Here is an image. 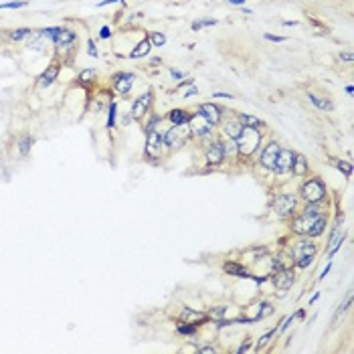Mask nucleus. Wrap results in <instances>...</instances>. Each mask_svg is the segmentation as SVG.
Here are the masks:
<instances>
[{
    "label": "nucleus",
    "instance_id": "nucleus-1",
    "mask_svg": "<svg viewBox=\"0 0 354 354\" xmlns=\"http://www.w3.org/2000/svg\"><path fill=\"white\" fill-rule=\"evenodd\" d=\"M261 144V134L255 130V128H243L239 138L235 140L237 150L243 154V156H249L255 152V148Z\"/></svg>",
    "mask_w": 354,
    "mask_h": 354
},
{
    "label": "nucleus",
    "instance_id": "nucleus-2",
    "mask_svg": "<svg viewBox=\"0 0 354 354\" xmlns=\"http://www.w3.org/2000/svg\"><path fill=\"white\" fill-rule=\"evenodd\" d=\"M301 196L308 200V203H320L324 196H326V186L320 178H312L308 182H304L301 186Z\"/></svg>",
    "mask_w": 354,
    "mask_h": 354
},
{
    "label": "nucleus",
    "instance_id": "nucleus-3",
    "mask_svg": "<svg viewBox=\"0 0 354 354\" xmlns=\"http://www.w3.org/2000/svg\"><path fill=\"white\" fill-rule=\"evenodd\" d=\"M190 136V128L186 123H180V125H172L166 134H164V144L168 148H180L184 146V142L188 140Z\"/></svg>",
    "mask_w": 354,
    "mask_h": 354
},
{
    "label": "nucleus",
    "instance_id": "nucleus-4",
    "mask_svg": "<svg viewBox=\"0 0 354 354\" xmlns=\"http://www.w3.org/2000/svg\"><path fill=\"white\" fill-rule=\"evenodd\" d=\"M280 150H282L280 144H275V142L267 144L265 150H263V154H261V164H263L265 168H269V170H275V162H277Z\"/></svg>",
    "mask_w": 354,
    "mask_h": 354
},
{
    "label": "nucleus",
    "instance_id": "nucleus-5",
    "mask_svg": "<svg viewBox=\"0 0 354 354\" xmlns=\"http://www.w3.org/2000/svg\"><path fill=\"white\" fill-rule=\"evenodd\" d=\"M150 104H152V93L148 91V93H142L136 102H134V106H132V119H142L146 116V112H148V108H150Z\"/></svg>",
    "mask_w": 354,
    "mask_h": 354
},
{
    "label": "nucleus",
    "instance_id": "nucleus-6",
    "mask_svg": "<svg viewBox=\"0 0 354 354\" xmlns=\"http://www.w3.org/2000/svg\"><path fill=\"white\" fill-rule=\"evenodd\" d=\"M198 114L207 119L211 125H217V123L223 119L221 108H219V106H215V104H200V106H198Z\"/></svg>",
    "mask_w": 354,
    "mask_h": 354
},
{
    "label": "nucleus",
    "instance_id": "nucleus-7",
    "mask_svg": "<svg viewBox=\"0 0 354 354\" xmlns=\"http://www.w3.org/2000/svg\"><path fill=\"white\" fill-rule=\"evenodd\" d=\"M112 85H114V89L118 93L125 95V93H130V89L134 85V75L132 73H116L112 77Z\"/></svg>",
    "mask_w": 354,
    "mask_h": 354
},
{
    "label": "nucleus",
    "instance_id": "nucleus-8",
    "mask_svg": "<svg viewBox=\"0 0 354 354\" xmlns=\"http://www.w3.org/2000/svg\"><path fill=\"white\" fill-rule=\"evenodd\" d=\"M294 209H295L294 194H280V196L275 198V211H277V215L290 217V215L294 213Z\"/></svg>",
    "mask_w": 354,
    "mask_h": 354
},
{
    "label": "nucleus",
    "instance_id": "nucleus-9",
    "mask_svg": "<svg viewBox=\"0 0 354 354\" xmlns=\"http://www.w3.org/2000/svg\"><path fill=\"white\" fill-rule=\"evenodd\" d=\"M160 150H162V136H160L156 130L148 132V146H146V154H148L150 158H158V156H160Z\"/></svg>",
    "mask_w": 354,
    "mask_h": 354
},
{
    "label": "nucleus",
    "instance_id": "nucleus-10",
    "mask_svg": "<svg viewBox=\"0 0 354 354\" xmlns=\"http://www.w3.org/2000/svg\"><path fill=\"white\" fill-rule=\"evenodd\" d=\"M75 39H77V35H75L71 29H61V33L57 35V39H55L53 43H55V47H57L59 51H69V49L73 47Z\"/></svg>",
    "mask_w": 354,
    "mask_h": 354
},
{
    "label": "nucleus",
    "instance_id": "nucleus-11",
    "mask_svg": "<svg viewBox=\"0 0 354 354\" xmlns=\"http://www.w3.org/2000/svg\"><path fill=\"white\" fill-rule=\"evenodd\" d=\"M188 121H190V134H194V136H198V138H200L203 134L211 132V128H213V125H211L207 119L203 118L200 114L190 116V119H188Z\"/></svg>",
    "mask_w": 354,
    "mask_h": 354
},
{
    "label": "nucleus",
    "instance_id": "nucleus-12",
    "mask_svg": "<svg viewBox=\"0 0 354 354\" xmlns=\"http://www.w3.org/2000/svg\"><path fill=\"white\" fill-rule=\"evenodd\" d=\"M294 271H290V269H280V271H275V277H273V282H275V288L277 290H282V292H286V290H290L292 288V284H294Z\"/></svg>",
    "mask_w": 354,
    "mask_h": 354
},
{
    "label": "nucleus",
    "instance_id": "nucleus-13",
    "mask_svg": "<svg viewBox=\"0 0 354 354\" xmlns=\"http://www.w3.org/2000/svg\"><path fill=\"white\" fill-rule=\"evenodd\" d=\"M294 158L295 154L292 150H280V156H277V162H275V170L277 172H290L292 166H294Z\"/></svg>",
    "mask_w": 354,
    "mask_h": 354
},
{
    "label": "nucleus",
    "instance_id": "nucleus-14",
    "mask_svg": "<svg viewBox=\"0 0 354 354\" xmlns=\"http://www.w3.org/2000/svg\"><path fill=\"white\" fill-rule=\"evenodd\" d=\"M57 77H59V63H51L43 71V75L39 77V85L41 87H49V85H53L57 81Z\"/></svg>",
    "mask_w": 354,
    "mask_h": 354
},
{
    "label": "nucleus",
    "instance_id": "nucleus-15",
    "mask_svg": "<svg viewBox=\"0 0 354 354\" xmlns=\"http://www.w3.org/2000/svg\"><path fill=\"white\" fill-rule=\"evenodd\" d=\"M207 160H209V164H213V166L221 164V162L225 160V150H223V144L215 142L213 146H209V150H207Z\"/></svg>",
    "mask_w": 354,
    "mask_h": 354
},
{
    "label": "nucleus",
    "instance_id": "nucleus-16",
    "mask_svg": "<svg viewBox=\"0 0 354 354\" xmlns=\"http://www.w3.org/2000/svg\"><path fill=\"white\" fill-rule=\"evenodd\" d=\"M150 49H152V45H150V41L148 39H142L136 47H134V51H130V57L132 59H140V57H146L148 53H150Z\"/></svg>",
    "mask_w": 354,
    "mask_h": 354
},
{
    "label": "nucleus",
    "instance_id": "nucleus-17",
    "mask_svg": "<svg viewBox=\"0 0 354 354\" xmlns=\"http://www.w3.org/2000/svg\"><path fill=\"white\" fill-rule=\"evenodd\" d=\"M209 318V314H203V312H192L190 308H184L182 310V320H186V322H196V324H200V322H205Z\"/></svg>",
    "mask_w": 354,
    "mask_h": 354
},
{
    "label": "nucleus",
    "instance_id": "nucleus-18",
    "mask_svg": "<svg viewBox=\"0 0 354 354\" xmlns=\"http://www.w3.org/2000/svg\"><path fill=\"white\" fill-rule=\"evenodd\" d=\"M316 253V245L312 243V241H301L299 245H297V249L294 251V257L295 259H299V257H304V255H314Z\"/></svg>",
    "mask_w": 354,
    "mask_h": 354
},
{
    "label": "nucleus",
    "instance_id": "nucleus-19",
    "mask_svg": "<svg viewBox=\"0 0 354 354\" xmlns=\"http://www.w3.org/2000/svg\"><path fill=\"white\" fill-rule=\"evenodd\" d=\"M225 271L229 273V275H235V277H251V273L243 267V265H239V263H233V261H229V263H225Z\"/></svg>",
    "mask_w": 354,
    "mask_h": 354
},
{
    "label": "nucleus",
    "instance_id": "nucleus-20",
    "mask_svg": "<svg viewBox=\"0 0 354 354\" xmlns=\"http://www.w3.org/2000/svg\"><path fill=\"white\" fill-rule=\"evenodd\" d=\"M308 97H310V102H312L318 110H322V112H332V110H334L332 102H328L326 97H320V95H316V93H310Z\"/></svg>",
    "mask_w": 354,
    "mask_h": 354
},
{
    "label": "nucleus",
    "instance_id": "nucleus-21",
    "mask_svg": "<svg viewBox=\"0 0 354 354\" xmlns=\"http://www.w3.org/2000/svg\"><path fill=\"white\" fill-rule=\"evenodd\" d=\"M324 227H326V217L322 215V217H318V219H314V221H312V225H310V229H308V235H310V237H318L322 231H324Z\"/></svg>",
    "mask_w": 354,
    "mask_h": 354
},
{
    "label": "nucleus",
    "instance_id": "nucleus-22",
    "mask_svg": "<svg viewBox=\"0 0 354 354\" xmlns=\"http://www.w3.org/2000/svg\"><path fill=\"white\" fill-rule=\"evenodd\" d=\"M168 118H170V121H172V125H180V123H188L190 114H188L186 110H172Z\"/></svg>",
    "mask_w": 354,
    "mask_h": 354
},
{
    "label": "nucleus",
    "instance_id": "nucleus-23",
    "mask_svg": "<svg viewBox=\"0 0 354 354\" xmlns=\"http://www.w3.org/2000/svg\"><path fill=\"white\" fill-rule=\"evenodd\" d=\"M306 170H308V162H306V158H304L301 154H295L292 172H294V174H297V176H304V174H306Z\"/></svg>",
    "mask_w": 354,
    "mask_h": 354
},
{
    "label": "nucleus",
    "instance_id": "nucleus-24",
    "mask_svg": "<svg viewBox=\"0 0 354 354\" xmlns=\"http://www.w3.org/2000/svg\"><path fill=\"white\" fill-rule=\"evenodd\" d=\"M237 121L243 125V128H259L261 125V119H257L255 116H249V114H239Z\"/></svg>",
    "mask_w": 354,
    "mask_h": 354
},
{
    "label": "nucleus",
    "instance_id": "nucleus-25",
    "mask_svg": "<svg viewBox=\"0 0 354 354\" xmlns=\"http://www.w3.org/2000/svg\"><path fill=\"white\" fill-rule=\"evenodd\" d=\"M241 130H243V125H241L237 119H229V121L225 123V134H227L229 138H233V140H237V138H239Z\"/></svg>",
    "mask_w": 354,
    "mask_h": 354
},
{
    "label": "nucleus",
    "instance_id": "nucleus-26",
    "mask_svg": "<svg viewBox=\"0 0 354 354\" xmlns=\"http://www.w3.org/2000/svg\"><path fill=\"white\" fill-rule=\"evenodd\" d=\"M16 146H18V152H20L22 156H29V152H31V146H33V138H31L29 134H24V136H20V138H18Z\"/></svg>",
    "mask_w": 354,
    "mask_h": 354
},
{
    "label": "nucleus",
    "instance_id": "nucleus-27",
    "mask_svg": "<svg viewBox=\"0 0 354 354\" xmlns=\"http://www.w3.org/2000/svg\"><path fill=\"white\" fill-rule=\"evenodd\" d=\"M301 215H304V217H310V219H316V217H322L324 213H322V209L318 207V203H308Z\"/></svg>",
    "mask_w": 354,
    "mask_h": 354
},
{
    "label": "nucleus",
    "instance_id": "nucleus-28",
    "mask_svg": "<svg viewBox=\"0 0 354 354\" xmlns=\"http://www.w3.org/2000/svg\"><path fill=\"white\" fill-rule=\"evenodd\" d=\"M350 304H352V292H348L346 297H344V301L338 306V310H336V314H334V322H336V320H338V318H340V316L350 308Z\"/></svg>",
    "mask_w": 354,
    "mask_h": 354
},
{
    "label": "nucleus",
    "instance_id": "nucleus-29",
    "mask_svg": "<svg viewBox=\"0 0 354 354\" xmlns=\"http://www.w3.org/2000/svg\"><path fill=\"white\" fill-rule=\"evenodd\" d=\"M148 41H150L152 47H164L166 45V35L164 33H150Z\"/></svg>",
    "mask_w": 354,
    "mask_h": 354
},
{
    "label": "nucleus",
    "instance_id": "nucleus-30",
    "mask_svg": "<svg viewBox=\"0 0 354 354\" xmlns=\"http://www.w3.org/2000/svg\"><path fill=\"white\" fill-rule=\"evenodd\" d=\"M95 77H97V71H95V69H83V71L79 73V81L85 83V85H87V83H93Z\"/></svg>",
    "mask_w": 354,
    "mask_h": 354
},
{
    "label": "nucleus",
    "instance_id": "nucleus-31",
    "mask_svg": "<svg viewBox=\"0 0 354 354\" xmlns=\"http://www.w3.org/2000/svg\"><path fill=\"white\" fill-rule=\"evenodd\" d=\"M29 37H33V31L31 29H14L10 33V39L12 41H22V39H29Z\"/></svg>",
    "mask_w": 354,
    "mask_h": 354
},
{
    "label": "nucleus",
    "instance_id": "nucleus-32",
    "mask_svg": "<svg viewBox=\"0 0 354 354\" xmlns=\"http://www.w3.org/2000/svg\"><path fill=\"white\" fill-rule=\"evenodd\" d=\"M116 119H118V106L110 104V108H108V128H114Z\"/></svg>",
    "mask_w": 354,
    "mask_h": 354
},
{
    "label": "nucleus",
    "instance_id": "nucleus-33",
    "mask_svg": "<svg viewBox=\"0 0 354 354\" xmlns=\"http://www.w3.org/2000/svg\"><path fill=\"white\" fill-rule=\"evenodd\" d=\"M215 24H217V20H215V18H203V20L192 22V31L196 33V31H200V29H205V27H215Z\"/></svg>",
    "mask_w": 354,
    "mask_h": 354
},
{
    "label": "nucleus",
    "instance_id": "nucleus-34",
    "mask_svg": "<svg viewBox=\"0 0 354 354\" xmlns=\"http://www.w3.org/2000/svg\"><path fill=\"white\" fill-rule=\"evenodd\" d=\"M59 33H61V27H49V29H43V31H41V35H43L45 39H49V41H55Z\"/></svg>",
    "mask_w": 354,
    "mask_h": 354
},
{
    "label": "nucleus",
    "instance_id": "nucleus-35",
    "mask_svg": "<svg viewBox=\"0 0 354 354\" xmlns=\"http://www.w3.org/2000/svg\"><path fill=\"white\" fill-rule=\"evenodd\" d=\"M20 6H27V0H12V2H2V4H0V10H10V8H20Z\"/></svg>",
    "mask_w": 354,
    "mask_h": 354
},
{
    "label": "nucleus",
    "instance_id": "nucleus-36",
    "mask_svg": "<svg viewBox=\"0 0 354 354\" xmlns=\"http://www.w3.org/2000/svg\"><path fill=\"white\" fill-rule=\"evenodd\" d=\"M336 168H338L346 178L352 176V164H350V162H336Z\"/></svg>",
    "mask_w": 354,
    "mask_h": 354
},
{
    "label": "nucleus",
    "instance_id": "nucleus-37",
    "mask_svg": "<svg viewBox=\"0 0 354 354\" xmlns=\"http://www.w3.org/2000/svg\"><path fill=\"white\" fill-rule=\"evenodd\" d=\"M312 261H314V255H304V257H299V259H297V267H301V269H304V267H308Z\"/></svg>",
    "mask_w": 354,
    "mask_h": 354
},
{
    "label": "nucleus",
    "instance_id": "nucleus-38",
    "mask_svg": "<svg viewBox=\"0 0 354 354\" xmlns=\"http://www.w3.org/2000/svg\"><path fill=\"white\" fill-rule=\"evenodd\" d=\"M178 332H180V334H194V332H196V326H194V324H186V326H180Z\"/></svg>",
    "mask_w": 354,
    "mask_h": 354
},
{
    "label": "nucleus",
    "instance_id": "nucleus-39",
    "mask_svg": "<svg viewBox=\"0 0 354 354\" xmlns=\"http://www.w3.org/2000/svg\"><path fill=\"white\" fill-rule=\"evenodd\" d=\"M87 53H89V57H97V49H95V43L91 39L87 41Z\"/></svg>",
    "mask_w": 354,
    "mask_h": 354
},
{
    "label": "nucleus",
    "instance_id": "nucleus-40",
    "mask_svg": "<svg viewBox=\"0 0 354 354\" xmlns=\"http://www.w3.org/2000/svg\"><path fill=\"white\" fill-rule=\"evenodd\" d=\"M225 312H227V308H225V306H221V308H217V310H213V312L209 314V318H221V316H223Z\"/></svg>",
    "mask_w": 354,
    "mask_h": 354
},
{
    "label": "nucleus",
    "instance_id": "nucleus-41",
    "mask_svg": "<svg viewBox=\"0 0 354 354\" xmlns=\"http://www.w3.org/2000/svg\"><path fill=\"white\" fill-rule=\"evenodd\" d=\"M265 39L267 41H273V43H284L286 41V37H277V35H269V33L265 35Z\"/></svg>",
    "mask_w": 354,
    "mask_h": 354
},
{
    "label": "nucleus",
    "instance_id": "nucleus-42",
    "mask_svg": "<svg viewBox=\"0 0 354 354\" xmlns=\"http://www.w3.org/2000/svg\"><path fill=\"white\" fill-rule=\"evenodd\" d=\"M99 37H102V39H110V37H112V31H110V27H102V31H99Z\"/></svg>",
    "mask_w": 354,
    "mask_h": 354
},
{
    "label": "nucleus",
    "instance_id": "nucleus-43",
    "mask_svg": "<svg viewBox=\"0 0 354 354\" xmlns=\"http://www.w3.org/2000/svg\"><path fill=\"white\" fill-rule=\"evenodd\" d=\"M340 59H342V61H346V63H352L354 55H352V53H350V51H346V53H340Z\"/></svg>",
    "mask_w": 354,
    "mask_h": 354
},
{
    "label": "nucleus",
    "instance_id": "nucleus-44",
    "mask_svg": "<svg viewBox=\"0 0 354 354\" xmlns=\"http://www.w3.org/2000/svg\"><path fill=\"white\" fill-rule=\"evenodd\" d=\"M170 75H172V79H176V81H180V79L184 77V73H182V71H176V69H170Z\"/></svg>",
    "mask_w": 354,
    "mask_h": 354
},
{
    "label": "nucleus",
    "instance_id": "nucleus-45",
    "mask_svg": "<svg viewBox=\"0 0 354 354\" xmlns=\"http://www.w3.org/2000/svg\"><path fill=\"white\" fill-rule=\"evenodd\" d=\"M249 348H251V344H249V342H245V344H241V346H239V348H237V354H243V352H247V350H249Z\"/></svg>",
    "mask_w": 354,
    "mask_h": 354
},
{
    "label": "nucleus",
    "instance_id": "nucleus-46",
    "mask_svg": "<svg viewBox=\"0 0 354 354\" xmlns=\"http://www.w3.org/2000/svg\"><path fill=\"white\" fill-rule=\"evenodd\" d=\"M198 352H200V354H215V352H217V350H215L213 346H203V348H200Z\"/></svg>",
    "mask_w": 354,
    "mask_h": 354
},
{
    "label": "nucleus",
    "instance_id": "nucleus-47",
    "mask_svg": "<svg viewBox=\"0 0 354 354\" xmlns=\"http://www.w3.org/2000/svg\"><path fill=\"white\" fill-rule=\"evenodd\" d=\"M196 93H198V89H196V87H190V89L184 93V99H188V97H192V95H196Z\"/></svg>",
    "mask_w": 354,
    "mask_h": 354
},
{
    "label": "nucleus",
    "instance_id": "nucleus-48",
    "mask_svg": "<svg viewBox=\"0 0 354 354\" xmlns=\"http://www.w3.org/2000/svg\"><path fill=\"white\" fill-rule=\"evenodd\" d=\"M213 97H223V99H231L233 95H231V93H223V91H219V93H215Z\"/></svg>",
    "mask_w": 354,
    "mask_h": 354
},
{
    "label": "nucleus",
    "instance_id": "nucleus-49",
    "mask_svg": "<svg viewBox=\"0 0 354 354\" xmlns=\"http://www.w3.org/2000/svg\"><path fill=\"white\" fill-rule=\"evenodd\" d=\"M116 2H121V0H102L97 6H108V4H116Z\"/></svg>",
    "mask_w": 354,
    "mask_h": 354
},
{
    "label": "nucleus",
    "instance_id": "nucleus-50",
    "mask_svg": "<svg viewBox=\"0 0 354 354\" xmlns=\"http://www.w3.org/2000/svg\"><path fill=\"white\" fill-rule=\"evenodd\" d=\"M229 4H235V6H243L245 4V0H227Z\"/></svg>",
    "mask_w": 354,
    "mask_h": 354
},
{
    "label": "nucleus",
    "instance_id": "nucleus-51",
    "mask_svg": "<svg viewBox=\"0 0 354 354\" xmlns=\"http://www.w3.org/2000/svg\"><path fill=\"white\" fill-rule=\"evenodd\" d=\"M346 93H348V95H352V93H354V87H352V85H348V87H346Z\"/></svg>",
    "mask_w": 354,
    "mask_h": 354
}]
</instances>
